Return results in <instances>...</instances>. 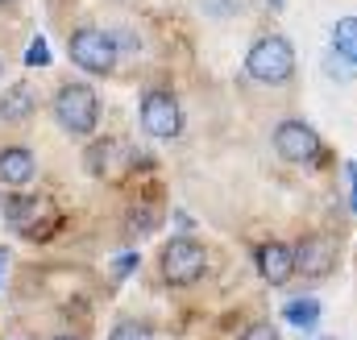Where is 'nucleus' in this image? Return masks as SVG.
Here are the masks:
<instances>
[{"mask_svg": "<svg viewBox=\"0 0 357 340\" xmlns=\"http://www.w3.org/2000/svg\"><path fill=\"white\" fill-rule=\"evenodd\" d=\"M108 340H154V328H150V324H137V320H125V324L112 328Z\"/></svg>", "mask_w": 357, "mask_h": 340, "instance_id": "14", "label": "nucleus"}, {"mask_svg": "<svg viewBox=\"0 0 357 340\" xmlns=\"http://www.w3.org/2000/svg\"><path fill=\"white\" fill-rule=\"evenodd\" d=\"M67 54H71L75 67H84L91 75H108L116 67V54L121 50H116L112 33H104V29H75L67 38Z\"/></svg>", "mask_w": 357, "mask_h": 340, "instance_id": "4", "label": "nucleus"}, {"mask_svg": "<svg viewBox=\"0 0 357 340\" xmlns=\"http://www.w3.org/2000/svg\"><path fill=\"white\" fill-rule=\"evenodd\" d=\"M0 4H4V0H0Z\"/></svg>", "mask_w": 357, "mask_h": 340, "instance_id": "23", "label": "nucleus"}, {"mask_svg": "<svg viewBox=\"0 0 357 340\" xmlns=\"http://www.w3.org/2000/svg\"><path fill=\"white\" fill-rule=\"evenodd\" d=\"M245 71L258 79V84H287L291 75H295V50H291V42L282 38V33H266V38H258L254 46H250V54H245Z\"/></svg>", "mask_w": 357, "mask_h": 340, "instance_id": "1", "label": "nucleus"}, {"mask_svg": "<svg viewBox=\"0 0 357 340\" xmlns=\"http://www.w3.org/2000/svg\"><path fill=\"white\" fill-rule=\"evenodd\" d=\"M274 150H278V158L307 167L320 158V133L307 121H278L274 125Z\"/></svg>", "mask_w": 357, "mask_h": 340, "instance_id": "5", "label": "nucleus"}, {"mask_svg": "<svg viewBox=\"0 0 357 340\" xmlns=\"http://www.w3.org/2000/svg\"><path fill=\"white\" fill-rule=\"evenodd\" d=\"M299 340H337V337H328V332H316V328H312L307 337H299Z\"/></svg>", "mask_w": 357, "mask_h": 340, "instance_id": "21", "label": "nucleus"}, {"mask_svg": "<svg viewBox=\"0 0 357 340\" xmlns=\"http://www.w3.org/2000/svg\"><path fill=\"white\" fill-rule=\"evenodd\" d=\"M33 108H38L33 87L29 84H13L8 91H4V100H0V121H25Z\"/></svg>", "mask_w": 357, "mask_h": 340, "instance_id": "11", "label": "nucleus"}, {"mask_svg": "<svg viewBox=\"0 0 357 340\" xmlns=\"http://www.w3.org/2000/svg\"><path fill=\"white\" fill-rule=\"evenodd\" d=\"M237 340H278V324H270V320H258V324H250L245 332Z\"/></svg>", "mask_w": 357, "mask_h": 340, "instance_id": "15", "label": "nucleus"}, {"mask_svg": "<svg viewBox=\"0 0 357 340\" xmlns=\"http://www.w3.org/2000/svg\"><path fill=\"white\" fill-rule=\"evenodd\" d=\"M25 63H29V67H46V63H50V50H46V42H42V38L25 50Z\"/></svg>", "mask_w": 357, "mask_h": 340, "instance_id": "16", "label": "nucleus"}, {"mask_svg": "<svg viewBox=\"0 0 357 340\" xmlns=\"http://www.w3.org/2000/svg\"><path fill=\"white\" fill-rule=\"evenodd\" d=\"M337 265V245L328 237H303L295 245V270L307 274V278H324L328 270Z\"/></svg>", "mask_w": 357, "mask_h": 340, "instance_id": "8", "label": "nucleus"}, {"mask_svg": "<svg viewBox=\"0 0 357 340\" xmlns=\"http://www.w3.org/2000/svg\"><path fill=\"white\" fill-rule=\"evenodd\" d=\"M345 178H349V203L357 212V162H345Z\"/></svg>", "mask_w": 357, "mask_h": 340, "instance_id": "19", "label": "nucleus"}, {"mask_svg": "<svg viewBox=\"0 0 357 340\" xmlns=\"http://www.w3.org/2000/svg\"><path fill=\"white\" fill-rule=\"evenodd\" d=\"M54 340H79V337H54Z\"/></svg>", "mask_w": 357, "mask_h": 340, "instance_id": "22", "label": "nucleus"}, {"mask_svg": "<svg viewBox=\"0 0 357 340\" xmlns=\"http://www.w3.org/2000/svg\"><path fill=\"white\" fill-rule=\"evenodd\" d=\"M133 265H137V254L116 257V261H112V278H116V282H121V278H129V274H133Z\"/></svg>", "mask_w": 357, "mask_h": 340, "instance_id": "18", "label": "nucleus"}, {"mask_svg": "<svg viewBox=\"0 0 357 340\" xmlns=\"http://www.w3.org/2000/svg\"><path fill=\"white\" fill-rule=\"evenodd\" d=\"M282 320H287V324H295V328H303V332H312V328L320 324V303H316L312 295L291 299V303L282 307Z\"/></svg>", "mask_w": 357, "mask_h": 340, "instance_id": "12", "label": "nucleus"}, {"mask_svg": "<svg viewBox=\"0 0 357 340\" xmlns=\"http://www.w3.org/2000/svg\"><path fill=\"white\" fill-rule=\"evenodd\" d=\"M112 42H116V50H142V42H137L133 33H116Z\"/></svg>", "mask_w": 357, "mask_h": 340, "instance_id": "20", "label": "nucleus"}, {"mask_svg": "<svg viewBox=\"0 0 357 340\" xmlns=\"http://www.w3.org/2000/svg\"><path fill=\"white\" fill-rule=\"evenodd\" d=\"M142 129L154 141H171L183 129V108L171 91H146L142 95Z\"/></svg>", "mask_w": 357, "mask_h": 340, "instance_id": "6", "label": "nucleus"}, {"mask_svg": "<svg viewBox=\"0 0 357 340\" xmlns=\"http://www.w3.org/2000/svg\"><path fill=\"white\" fill-rule=\"evenodd\" d=\"M54 121H59L67 133H75V137L96 133V121H100V100H96V91H91L88 84L59 87V95H54Z\"/></svg>", "mask_w": 357, "mask_h": 340, "instance_id": "2", "label": "nucleus"}, {"mask_svg": "<svg viewBox=\"0 0 357 340\" xmlns=\"http://www.w3.org/2000/svg\"><path fill=\"white\" fill-rule=\"evenodd\" d=\"M328 75H333V79H337V75H341V79H354L357 71H354V63H345L341 54H333V59H328Z\"/></svg>", "mask_w": 357, "mask_h": 340, "instance_id": "17", "label": "nucleus"}, {"mask_svg": "<svg viewBox=\"0 0 357 340\" xmlns=\"http://www.w3.org/2000/svg\"><path fill=\"white\" fill-rule=\"evenodd\" d=\"M333 54H341L345 63L357 67V17H341L333 25Z\"/></svg>", "mask_w": 357, "mask_h": 340, "instance_id": "13", "label": "nucleus"}, {"mask_svg": "<svg viewBox=\"0 0 357 340\" xmlns=\"http://www.w3.org/2000/svg\"><path fill=\"white\" fill-rule=\"evenodd\" d=\"M4 216H8V224H13V229L29 233V237L38 241V220L46 216V199H33V195H13V199H4Z\"/></svg>", "mask_w": 357, "mask_h": 340, "instance_id": "9", "label": "nucleus"}, {"mask_svg": "<svg viewBox=\"0 0 357 340\" xmlns=\"http://www.w3.org/2000/svg\"><path fill=\"white\" fill-rule=\"evenodd\" d=\"M33 178V154L13 146V150H0V183L8 187H25Z\"/></svg>", "mask_w": 357, "mask_h": 340, "instance_id": "10", "label": "nucleus"}, {"mask_svg": "<svg viewBox=\"0 0 357 340\" xmlns=\"http://www.w3.org/2000/svg\"><path fill=\"white\" fill-rule=\"evenodd\" d=\"M258 274L266 278L270 286H287L299 270H295V249H287L282 241H262L258 245Z\"/></svg>", "mask_w": 357, "mask_h": 340, "instance_id": "7", "label": "nucleus"}, {"mask_svg": "<svg viewBox=\"0 0 357 340\" xmlns=\"http://www.w3.org/2000/svg\"><path fill=\"white\" fill-rule=\"evenodd\" d=\"M158 265H162V282H167V286H191V282L204 278L208 254H204V245H199L195 237H171V241L162 245Z\"/></svg>", "mask_w": 357, "mask_h": 340, "instance_id": "3", "label": "nucleus"}]
</instances>
